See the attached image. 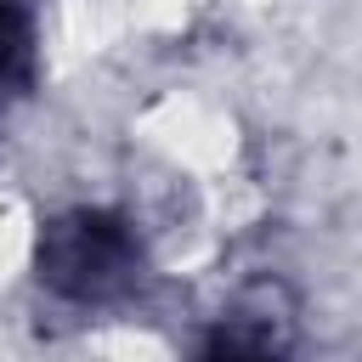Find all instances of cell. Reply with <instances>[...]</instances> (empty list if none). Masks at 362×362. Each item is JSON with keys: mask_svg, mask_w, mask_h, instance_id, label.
<instances>
[{"mask_svg": "<svg viewBox=\"0 0 362 362\" xmlns=\"http://www.w3.org/2000/svg\"><path fill=\"white\" fill-rule=\"evenodd\" d=\"M136 277H141L136 232L102 209H74L51 221L40 238V283L62 300L102 305V300H119Z\"/></svg>", "mask_w": 362, "mask_h": 362, "instance_id": "cell-1", "label": "cell"}, {"mask_svg": "<svg viewBox=\"0 0 362 362\" xmlns=\"http://www.w3.org/2000/svg\"><path fill=\"white\" fill-rule=\"evenodd\" d=\"M28 68H34V51H28V17H23L11 0H0V124H6V113L17 107L23 85H28Z\"/></svg>", "mask_w": 362, "mask_h": 362, "instance_id": "cell-2", "label": "cell"}]
</instances>
